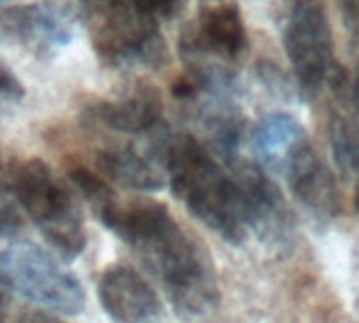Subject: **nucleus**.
I'll use <instances>...</instances> for the list:
<instances>
[{
    "mask_svg": "<svg viewBox=\"0 0 359 323\" xmlns=\"http://www.w3.org/2000/svg\"><path fill=\"white\" fill-rule=\"evenodd\" d=\"M8 305H11V288L0 273V313H4L8 309Z\"/></svg>",
    "mask_w": 359,
    "mask_h": 323,
    "instance_id": "aec40b11",
    "label": "nucleus"
},
{
    "mask_svg": "<svg viewBox=\"0 0 359 323\" xmlns=\"http://www.w3.org/2000/svg\"><path fill=\"white\" fill-rule=\"evenodd\" d=\"M78 6L93 50L105 65L160 67L166 61L158 21L141 13L135 0H78Z\"/></svg>",
    "mask_w": 359,
    "mask_h": 323,
    "instance_id": "20e7f679",
    "label": "nucleus"
},
{
    "mask_svg": "<svg viewBox=\"0 0 359 323\" xmlns=\"http://www.w3.org/2000/svg\"><path fill=\"white\" fill-rule=\"evenodd\" d=\"M172 195L210 231L242 244L250 231L242 193L231 174L194 137H175L164 156Z\"/></svg>",
    "mask_w": 359,
    "mask_h": 323,
    "instance_id": "f03ea898",
    "label": "nucleus"
},
{
    "mask_svg": "<svg viewBox=\"0 0 359 323\" xmlns=\"http://www.w3.org/2000/svg\"><path fill=\"white\" fill-rule=\"evenodd\" d=\"M23 84L0 63V101H17L23 97Z\"/></svg>",
    "mask_w": 359,
    "mask_h": 323,
    "instance_id": "a211bd4d",
    "label": "nucleus"
},
{
    "mask_svg": "<svg viewBox=\"0 0 359 323\" xmlns=\"http://www.w3.org/2000/svg\"><path fill=\"white\" fill-rule=\"evenodd\" d=\"M103 311L122 323L156 322L162 317V303L149 282L128 265H111L101 273L97 286Z\"/></svg>",
    "mask_w": 359,
    "mask_h": 323,
    "instance_id": "1a4fd4ad",
    "label": "nucleus"
},
{
    "mask_svg": "<svg viewBox=\"0 0 359 323\" xmlns=\"http://www.w3.org/2000/svg\"><path fill=\"white\" fill-rule=\"evenodd\" d=\"M229 166L242 193L248 227L276 248L290 244L294 238V214L284 193L269 177V170L255 162H240L238 158L231 160Z\"/></svg>",
    "mask_w": 359,
    "mask_h": 323,
    "instance_id": "0eeeda50",
    "label": "nucleus"
},
{
    "mask_svg": "<svg viewBox=\"0 0 359 323\" xmlns=\"http://www.w3.org/2000/svg\"><path fill=\"white\" fill-rule=\"evenodd\" d=\"M72 40L69 17L48 4H11L0 8V44L48 53Z\"/></svg>",
    "mask_w": 359,
    "mask_h": 323,
    "instance_id": "6e6552de",
    "label": "nucleus"
},
{
    "mask_svg": "<svg viewBox=\"0 0 359 323\" xmlns=\"http://www.w3.org/2000/svg\"><path fill=\"white\" fill-rule=\"evenodd\" d=\"M355 210H358V214H359V185H358V191H355Z\"/></svg>",
    "mask_w": 359,
    "mask_h": 323,
    "instance_id": "412c9836",
    "label": "nucleus"
},
{
    "mask_svg": "<svg viewBox=\"0 0 359 323\" xmlns=\"http://www.w3.org/2000/svg\"><path fill=\"white\" fill-rule=\"evenodd\" d=\"M305 139H307L305 128L294 116L286 111H276V114L265 116L257 124L255 135H252V147H255L259 164L265 170L284 174V168L292 151Z\"/></svg>",
    "mask_w": 359,
    "mask_h": 323,
    "instance_id": "ddd939ff",
    "label": "nucleus"
},
{
    "mask_svg": "<svg viewBox=\"0 0 359 323\" xmlns=\"http://www.w3.org/2000/svg\"><path fill=\"white\" fill-rule=\"evenodd\" d=\"M162 97L151 84H139L114 101L93 105V118L122 135H143L162 120Z\"/></svg>",
    "mask_w": 359,
    "mask_h": 323,
    "instance_id": "f8f14e48",
    "label": "nucleus"
},
{
    "mask_svg": "<svg viewBox=\"0 0 359 323\" xmlns=\"http://www.w3.org/2000/svg\"><path fill=\"white\" fill-rule=\"evenodd\" d=\"M0 273L13 292L40 309L80 315L86 307V294L78 277L34 244H13L0 250Z\"/></svg>",
    "mask_w": 359,
    "mask_h": 323,
    "instance_id": "39448f33",
    "label": "nucleus"
},
{
    "mask_svg": "<svg viewBox=\"0 0 359 323\" xmlns=\"http://www.w3.org/2000/svg\"><path fill=\"white\" fill-rule=\"evenodd\" d=\"M347 23L359 34V0H339Z\"/></svg>",
    "mask_w": 359,
    "mask_h": 323,
    "instance_id": "6ab92c4d",
    "label": "nucleus"
},
{
    "mask_svg": "<svg viewBox=\"0 0 359 323\" xmlns=\"http://www.w3.org/2000/svg\"><path fill=\"white\" fill-rule=\"evenodd\" d=\"M95 217L139 254L179 317H208L219 307L210 254L172 219L164 204L120 200L114 193L95 210Z\"/></svg>",
    "mask_w": 359,
    "mask_h": 323,
    "instance_id": "f257e3e1",
    "label": "nucleus"
},
{
    "mask_svg": "<svg viewBox=\"0 0 359 323\" xmlns=\"http://www.w3.org/2000/svg\"><path fill=\"white\" fill-rule=\"evenodd\" d=\"M332 156L337 166L347 177H359V120L345 116V114H332L328 124Z\"/></svg>",
    "mask_w": 359,
    "mask_h": 323,
    "instance_id": "2eb2a0df",
    "label": "nucleus"
},
{
    "mask_svg": "<svg viewBox=\"0 0 359 323\" xmlns=\"http://www.w3.org/2000/svg\"><path fill=\"white\" fill-rule=\"evenodd\" d=\"M284 48L301 88L307 92H318L324 84H337L343 76L337 69L328 17L313 0L292 4L284 29Z\"/></svg>",
    "mask_w": 359,
    "mask_h": 323,
    "instance_id": "423d86ee",
    "label": "nucleus"
},
{
    "mask_svg": "<svg viewBox=\"0 0 359 323\" xmlns=\"http://www.w3.org/2000/svg\"><path fill=\"white\" fill-rule=\"evenodd\" d=\"M135 4L141 13L160 21V19L177 17L185 8L187 0H135Z\"/></svg>",
    "mask_w": 359,
    "mask_h": 323,
    "instance_id": "f3484780",
    "label": "nucleus"
},
{
    "mask_svg": "<svg viewBox=\"0 0 359 323\" xmlns=\"http://www.w3.org/2000/svg\"><path fill=\"white\" fill-rule=\"evenodd\" d=\"M95 164L107 181L124 189L160 191L164 187V177L156 164L130 145H114L97 151Z\"/></svg>",
    "mask_w": 359,
    "mask_h": 323,
    "instance_id": "4468645a",
    "label": "nucleus"
},
{
    "mask_svg": "<svg viewBox=\"0 0 359 323\" xmlns=\"http://www.w3.org/2000/svg\"><path fill=\"white\" fill-rule=\"evenodd\" d=\"M284 177L297 200L320 219H332L341 212V195L334 174L324 164L309 139L292 151Z\"/></svg>",
    "mask_w": 359,
    "mask_h": 323,
    "instance_id": "9d476101",
    "label": "nucleus"
},
{
    "mask_svg": "<svg viewBox=\"0 0 359 323\" xmlns=\"http://www.w3.org/2000/svg\"><path fill=\"white\" fill-rule=\"evenodd\" d=\"M11 189L21 210L61 259L74 261L84 252L86 231L78 202L46 162L38 158L19 162L11 174Z\"/></svg>",
    "mask_w": 359,
    "mask_h": 323,
    "instance_id": "7ed1b4c3",
    "label": "nucleus"
},
{
    "mask_svg": "<svg viewBox=\"0 0 359 323\" xmlns=\"http://www.w3.org/2000/svg\"><path fill=\"white\" fill-rule=\"evenodd\" d=\"M2 2H15V0H0V4H2Z\"/></svg>",
    "mask_w": 359,
    "mask_h": 323,
    "instance_id": "4be33fe9",
    "label": "nucleus"
},
{
    "mask_svg": "<svg viewBox=\"0 0 359 323\" xmlns=\"http://www.w3.org/2000/svg\"><path fill=\"white\" fill-rule=\"evenodd\" d=\"M248 38L240 11L233 4L204 8L196 29L183 38V55H210L221 59H238L246 50Z\"/></svg>",
    "mask_w": 359,
    "mask_h": 323,
    "instance_id": "9b49d317",
    "label": "nucleus"
},
{
    "mask_svg": "<svg viewBox=\"0 0 359 323\" xmlns=\"http://www.w3.org/2000/svg\"><path fill=\"white\" fill-rule=\"evenodd\" d=\"M23 229L21 206L11 189V185L0 183V235H17Z\"/></svg>",
    "mask_w": 359,
    "mask_h": 323,
    "instance_id": "dca6fc26",
    "label": "nucleus"
}]
</instances>
